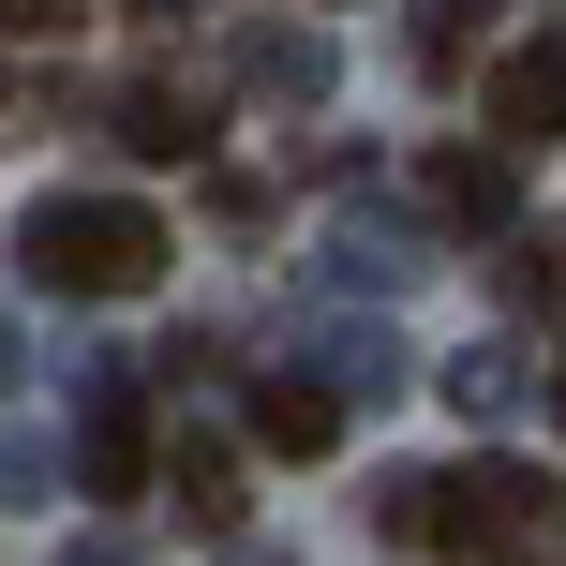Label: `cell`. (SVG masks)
<instances>
[{
	"instance_id": "6da1fadb",
	"label": "cell",
	"mask_w": 566,
	"mask_h": 566,
	"mask_svg": "<svg viewBox=\"0 0 566 566\" xmlns=\"http://www.w3.org/2000/svg\"><path fill=\"white\" fill-rule=\"evenodd\" d=\"M388 537L432 552V566H522L552 537V478L522 462H448V478H402L388 492Z\"/></svg>"
},
{
	"instance_id": "7a4b0ae2",
	"label": "cell",
	"mask_w": 566,
	"mask_h": 566,
	"mask_svg": "<svg viewBox=\"0 0 566 566\" xmlns=\"http://www.w3.org/2000/svg\"><path fill=\"white\" fill-rule=\"evenodd\" d=\"M30 269H45L60 298H135V283L165 269V224H149L135 195H60V209H30Z\"/></svg>"
},
{
	"instance_id": "3957f363",
	"label": "cell",
	"mask_w": 566,
	"mask_h": 566,
	"mask_svg": "<svg viewBox=\"0 0 566 566\" xmlns=\"http://www.w3.org/2000/svg\"><path fill=\"white\" fill-rule=\"evenodd\" d=\"M478 105H492V149H552V119H566V45L537 30V45H507L478 75Z\"/></svg>"
},
{
	"instance_id": "277c9868",
	"label": "cell",
	"mask_w": 566,
	"mask_h": 566,
	"mask_svg": "<svg viewBox=\"0 0 566 566\" xmlns=\"http://www.w3.org/2000/svg\"><path fill=\"white\" fill-rule=\"evenodd\" d=\"M149 492H165L195 537H239V507H254V492H239V448H224V432H179V448L149 462Z\"/></svg>"
},
{
	"instance_id": "5b68a950",
	"label": "cell",
	"mask_w": 566,
	"mask_h": 566,
	"mask_svg": "<svg viewBox=\"0 0 566 566\" xmlns=\"http://www.w3.org/2000/svg\"><path fill=\"white\" fill-rule=\"evenodd\" d=\"M418 195L448 209L462 239H507V149H492V135H462V149H418Z\"/></svg>"
},
{
	"instance_id": "8992f818",
	"label": "cell",
	"mask_w": 566,
	"mask_h": 566,
	"mask_svg": "<svg viewBox=\"0 0 566 566\" xmlns=\"http://www.w3.org/2000/svg\"><path fill=\"white\" fill-rule=\"evenodd\" d=\"M254 448H283V462H328V448H343V402L283 373V388H254Z\"/></svg>"
},
{
	"instance_id": "52a82bcc",
	"label": "cell",
	"mask_w": 566,
	"mask_h": 566,
	"mask_svg": "<svg viewBox=\"0 0 566 566\" xmlns=\"http://www.w3.org/2000/svg\"><path fill=\"white\" fill-rule=\"evenodd\" d=\"M75 462H90V492H149V418H135V402H105Z\"/></svg>"
},
{
	"instance_id": "ba28073f",
	"label": "cell",
	"mask_w": 566,
	"mask_h": 566,
	"mask_svg": "<svg viewBox=\"0 0 566 566\" xmlns=\"http://www.w3.org/2000/svg\"><path fill=\"white\" fill-rule=\"evenodd\" d=\"M119 149H149V165H179V149H209V119L179 105V90H135V105H119Z\"/></svg>"
},
{
	"instance_id": "9c48e42d",
	"label": "cell",
	"mask_w": 566,
	"mask_h": 566,
	"mask_svg": "<svg viewBox=\"0 0 566 566\" xmlns=\"http://www.w3.org/2000/svg\"><path fill=\"white\" fill-rule=\"evenodd\" d=\"M75 30V0H0V45H60Z\"/></svg>"
},
{
	"instance_id": "30bf717a",
	"label": "cell",
	"mask_w": 566,
	"mask_h": 566,
	"mask_svg": "<svg viewBox=\"0 0 566 566\" xmlns=\"http://www.w3.org/2000/svg\"><path fill=\"white\" fill-rule=\"evenodd\" d=\"M0 373H15V343H0Z\"/></svg>"
}]
</instances>
